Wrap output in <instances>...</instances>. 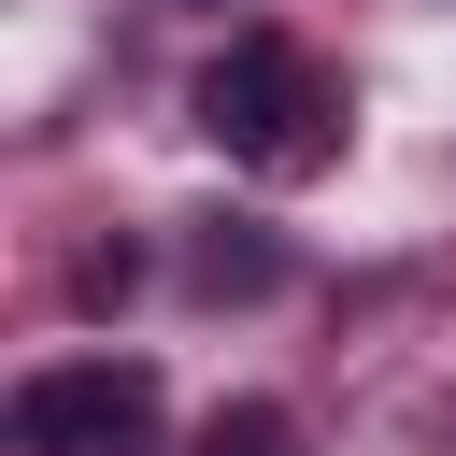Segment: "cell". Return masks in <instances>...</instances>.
<instances>
[{
    "label": "cell",
    "mask_w": 456,
    "mask_h": 456,
    "mask_svg": "<svg viewBox=\"0 0 456 456\" xmlns=\"http://www.w3.org/2000/svg\"><path fill=\"white\" fill-rule=\"evenodd\" d=\"M200 128H214L242 171L299 185V171H328V157H342V86H328L285 28H242V43L200 71Z\"/></svg>",
    "instance_id": "cell-1"
},
{
    "label": "cell",
    "mask_w": 456,
    "mask_h": 456,
    "mask_svg": "<svg viewBox=\"0 0 456 456\" xmlns=\"http://www.w3.org/2000/svg\"><path fill=\"white\" fill-rule=\"evenodd\" d=\"M157 428V370L142 356H57L14 385V456H128Z\"/></svg>",
    "instance_id": "cell-2"
},
{
    "label": "cell",
    "mask_w": 456,
    "mask_h": 456,
    "mask_svg": "<svg viewBox=\"0 0 456 456\" xmlns=\"http://www.w3.org/2000/svg\"><path fill=\"white\" fill-rule=\"evenodd\" d=\"M200 456H299V413H285V399H242V413L200 428Z\"/></svg>",
    "instance_id": "cell-3"
}]
</instances>
